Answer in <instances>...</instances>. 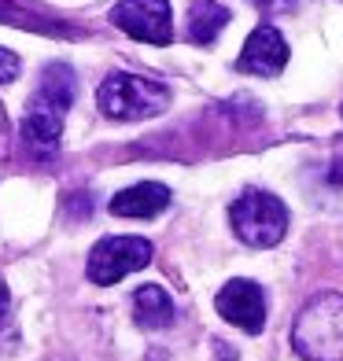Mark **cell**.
Returning a JSON list of instances; mask_svg holds the SVG:
<instances>
[{
	"instance_id": "cell-8",
	"label": "cell",
	"mask_w": 343,
	"mask_h": 361,
	"mask_svg": "<svg viewBox=\"0 0 343 361\" xmlns=\"http://www.w3.org/2000/svg\"><path fill=\"white\" fill-rule=\"evenodd\" d=\"M288 63V44L277 34V26L263 23L251 30V37L243 41V52L236 59V71L255 74V78H277Z\"/></svg>"
},
{
	"instance_id": "cell-11",
	"label": "cell",
	"mask_w": 343,
	"mask_h": 361,
	"mask_svg": "<svg viewBox=\"0 0 343 361\" xmlns=\"http://www.w3.org/2000/svg\"><path fill=\"white\" fill-rule=\"evenodd\" d=\"M229 23V8L218 0H195L188 8V41L192 44H210Z\"/></svg>"
},
{
	"instance_id": "cell-12",
	"label": "cell",
	"mask_w": 343,
	"mask_h": 361,
	"mask_svg": "<svg viewBox=\"0 0 343 361\" xmlns=\"http://www.w3.org/2000/svg\"><path fill=\"white\" fill-rule=\"evenodd\" d=\"M23 71V63L15 52H8V48H0V85H8V81H15Z\"/></svg>"
},
{
	"instance_id": "cell-14",
	"label": "cell",
	"mask_w": 343,
	"mask_h": 361,
	"mask_svg": "<svg viewBox=\"0 0 343 361\" xmlns=\"http://www.w3.org/2000/svg\"><path fill=\"white\" fill-rule=\"evenodd\" d=\"M8 152H11V122H8L4 107H0V155H8Z\"/></svg>"
},
{
	"instance_id": "cell-10",
	"label": "cell",
	"mask_w": 343,
	"mask_h": 361,
	"mask_svg": "<svg viewBox=\"0 0 343 361\" xmlns=\"http://www.w3.org/2000/svg\"><path fill=\"white\" fill-rule=\"evenodd\" d=\"M133 317L140 328H167L174 324V299L159 284H144L133 291Z\"/></svg>"
},
{
	"instance_id": "cell-6",
	"label": "cell",
	"mask_w": 343,
	"mask_h": 361,
	"mask_svg": "<svg viewBox=\"0 0 343 361\" xmlns=\"http://www.w3.org/2000/svg\"><path fill=\"white\" fill-rule=\"evenodd\" d=\"M111 23L144 44H170L174 41V15L167 0H119L111 8Z\"/></svg>"
},
{
	"instance_id": "cell-13",
	"label": "cell",
	"mask_w": 343,
	"mask_h": 361,
	"mask_svg": "<svg viewBox=\"0 0 343 361\" xmlns=\"http://www.w3.org/2000/svg\"><path fill=\"white\" fill-rule=\"evenodd\" d=\"M329 180L336 188H343V137H336L332 144V162H329Z\"/></svg>"
},
{
	"instance_id": "cell-2",
	"label": "cell",
	"mask_w": 343,
	"mask_h": 361,
	"mask_svg": "<svg viewBox=\"0 0 343 361\" xmlns=\"http://www.w3.org/2000/svg\"><path fill=\"white\" fill-rule=\"evenodd\" d=\"M291 347L306 361H343V295H314L291 328Z\"/></svg>"
},
{
	"instance_id": "cell-5",
	"label": "cell",
	"mask_w": 343,
	"mask_h": 361,
	"mask_svg": "<svg viewBox=\"0 0 343 361\" xmlns=\"http://www.w3.org/2000/svg\"><path fill=\"white\" fill-rule=\"evenodd\" d=\"M148 262H152V243L148 240H140V236H107L89 251L85 276L100 288H111V284H119L122 276L144 269Z\"/></svg>"
},
{
	"instance_id": "cell-3",
	"label": "cell",
	"mask_w": 343,
	"mask_h": 361,
	"mask_svg": "<svg viewBox=\"0 0 343 361\" xmlns=\"http://www.w3.org/2000/svg\"><path fill=\"white\" fill-rule=\"evenodd\" d=\"M167 104H170V92L159 81H148L140 74H126V71L107 74L100 81V89H96V107L114 122L155 118V114L167 111Z\"/></svg>"
},
{
	"instance_id": "cell-4",
	"label": "cell",
	"mask_w": 343,
	"mask_h": 361,
	"mask_svg": "<svg viewBox=\"0 0 343 361\" xmlns=\"http://www.w3.org/2000/svg\"><path fill=\"white\" fill-rule=\"evenodd\" d=\"M229 221H233V233L248 247H277L288 233L284 203L263 188L240 192V200H233V207H229Z\"/></svg>"
},
{
	"instance_id": "cell-16",
	"label": "cell",
	"mask_w": 343,
	"mask_h": 361,
	"mask_svg": "<svg viewBox=\"0 0 343 361\" xmlns=\"http://www.w3.org/2000/svg\"><path fill=\"white\" fill-rule=\"evenodd\" d=\"M8 314H11V291L4 284V276H0V324L8 321Z\"/></svg>"
},
{
	"instance_id": "cell-1",
	"label": "cell",
	"mask_w": 343,
	"mask_h": 361,
	"mask_svg": "<svg viewBox=\"0 0 343 361\" xmlns=\"http://www.w3.org/2000/svg\"><path fill=\"white\" fill-rule=\"evenodd\" d=\"M71 104H74V71L67 63H48L23 114V144L30 147V155L52 159L59 152L63 118H67Z\"/></svg>"
},
{
	"instance_id": "cell-9",
	"label": "cell",
	"mask_w": 343,
	"mask_h": 361,
	"mask_svg": "<svg viewBox=\"0 0 343 361\" xmlns=\"http://www.w3.org/2000/svg\"><path fill=\"white\" fill-rule=\"evenodd\" d=\"M170 207V188L159 180H140L133 188H122L111 200V214L114 218H155L159 210Z\"/></svg>"
},
{
	"instance_id": "cell-7",
	"label": "cell",
	"mask_w": 343,
	"mask_h": 361,
	"mask_svg": "<svg viewBox=\"0 0 343 361\" xmlns=\"http://www.w3.org/2000/svg\"><path fill=\"white\" fill-rule=\"evenodd\" d=\"M215 306H218V314L229 324L243 328L248 336H258L266 328V295H263V288H258L255 281H240V276L229 281L218 291Z\"/></svg>"
},
{
	"instance_id": "cell-15",
	"label": "cell",
	"mask_w": 343,
	"mask_h": 361,
	"mask_svg": "<svg viewBox=\"0 0 343 361\" xmlns=\"http://www.w3.org/2000/svg\"><path fill=\"white\" fill-rule=\"evenodd\" d=\"M255 8H263V11H291L296 4H291V0H251Z\"/></svg>"
}]
</instances>
